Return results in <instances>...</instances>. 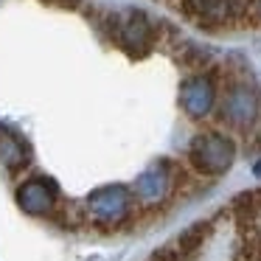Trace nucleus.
Here are the masks:
<instances>
[{
	"label": "nucleus",
	"instance_id": "1",
	"mask_svg": "<svg viewBox=\"0 0 261 261\" xmlns=\"http://www.w3.org/2000/svg\"><path fill=\"white\" fill-rule=\"evenodd\" d=\"M191 160L205 174H222L233 163V143L222 135H214V132L199 135L191 143Z\"/></svg>",
	"mask_w": 261,
	"mask_h": 261
},
{
	"label": "nucleus",
	"instance_id": "2",
	"mask_svg": "<svg viewBox=\"0 0 261 261\" xmlns=\"http://www.w3.org/2000/svg\"><path fill=\"white\" fill-rule=\"evenodd\" d=\"M129 191L124 186H104L87 197V211L101 225H118L129 214Z\"/></svg>",
	"mask_w": 261,
	"mask_h": 261
},
{
	"label": "nucleus",
	"instance_id": "3",
	"mask_svg": "<svg viewBox=\"0 0 261 261\" xmlns=\"http://www.w3.org/2000/svg\"><path fill=\"white\" fill-rule=\"evenodd\" d=\"M57 197H59V188L51 177H31V180H25L23 186L17 188L20 208L31 216L51 214V211L57 208Z\"/></svg>",
	"mask_w": 261,
	"mask_h": 261
},
{
	"label": "nucleus",
	"instance_id": "4",
	"mask_svg": "<svg viewBox=\"0 0 261 261\" xmlns=\"http://www.w3.org/2000/svg\"><path fill=\"white\" fill-rule=\"evenodd\" d=\"M115 31H118V42L129 51H146V45L152 42V25L143 17L141 12H124L118 14V23H115Z\"/></svg>",
	"mask_w": 261,
	"mask_h": 261
},
{
	"label": "nucleus",
	"instance_id": "5",
	"mask_svg": "<svg viewBox=\"0 0 261 261\" xmlns=\"http://www.w3.org/2000/svg\"><path fill=\"white\" fill-rule=\"evenodd\" d=\"M255 107H258V101H255L253 90H247V87H233V90L225 96L222 115H225L230 124L244 126V124H250V121L255 118Z\"/></svg>",
	"mask_w": 261,
	"mask_h": 261
},
{
	"label": "nucleus",
	"instance_id": "6",
	"mask_svg": "<svg viewBox=\"0 0 261 261\" xmlns=\"http://www.w3.org/2000/svg\"><path fill=\"white\" fill-rule=\"evenodd\" d=\"M211 104H214V85L208 79L197 76V79H188L182 85V107H186L188 115L199 118L211 110Z\"/></svg>",
	"mask_w": 261,
	"mask_h": 261
},
{
	"label": "nucleus",
	"instance_id": "7",
	"mask_svg": "<svg viewBox=\"0 0 261 261\" xmlns=\"http://www.w3.org/2000/svg\"><path fill=\"white\" fill-rule=\"evenodd\" d=\"M166 191H169V171H166L163 163L146 169L135 182V194L141 202H160L166 197Z\"/></svg>",
	"mask_w": 261,
	"mask_h": 261
},
{
	"label": "nucleus",
	"instance_id": "8",
	"mask_svg": "<svg viewBox=\"0 0 261 261\" xmlns=\"http://www.w3.org/2000/svg\"><path fill=\"white\" fill-rule=\"evenodd\" d=\"M0 163L12 171L29 163V149H25V143L6 129H0Z\"/></svg>",
	"mask_w": 261,
	"mask_h": 261
},
{
	"label": "nucleus",
	"instance_id": "9",
	"mask_svg": "<svg viewBox=\"0 0 261 261\" xmlns=\"http://www.w3.org/2000/svg\"><path fill=\"white\" fill-rule=\"evenodd\" d=\"M186 12L199 23H222L227 17V0H186Z\"/></svg>",
	"mask_w": 261,
	"mask_h": 261
},
{
	"label": "nucleus",
	"instance_id": "10",
	"mask_svg": "<svg viewBox=\"0 0 261 261\" xmlns=\"http://www.w3.org/2000/svg\"><path fill=\"white\" fill-rule=\"evenodd\" d=\"M208 233H211V225L208 222H197V225H191L186 233H182L180 239H177L171 247L177 250V255H180L182 261H188L191 255H197V250L202 247V242L208 239Z\"/></svg>",
	"mask_w": 261,
	"mask_h": 261
},
{
	"label": "nucleus",
	"instance_id": "11",
	"mask_svg": "<svg viewBox=\"0 0 261 261\" xmlns=\"http://www.w3.org/2000/svg\"><path fill=\"white\" fill-rule=\"evenodd\" d=\"M45 3H57V6H62V9H76L79 6V0H45Z\"/></svg>",
	"mask_w": 261,
	"mask_h": 261
},
{
	"label": "nucleus",
	"instance_id": "12",
	"mask_svg": "<svg viewBox=\"0 0 261 261\" xmlns=\"http://www.w3.org/2000/svg\"><path fill=\"white\" fill-rule=\"evenodd\" d=\"M255 171H258V174H261V163H258V166H255Z\"/></svg>",
	"mask_w": 261,
	"mask_h": 261
}]
</instances>
